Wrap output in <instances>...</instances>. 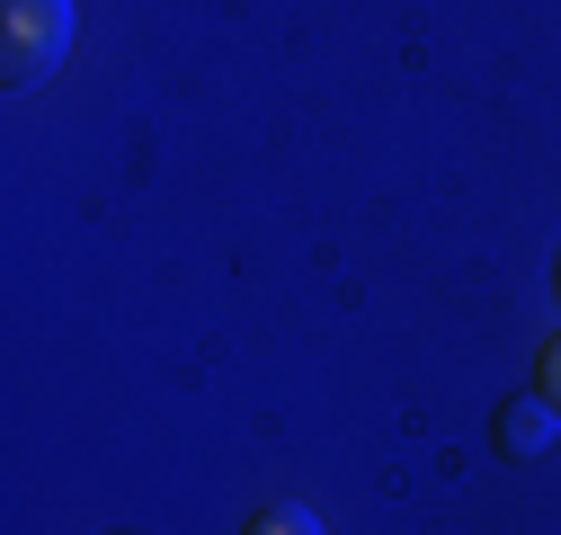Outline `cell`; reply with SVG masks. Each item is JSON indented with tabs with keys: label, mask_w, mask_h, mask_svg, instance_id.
Here are the masks:
<instances>
[{
	"label": "cell",
	"mask_w": 561,
	"mask_h": 535,
	"mask_svg": "<svg viewBox=\"0 0 561 535\" xmlns=\"http://www.w3.org/2000/svg\"><path fill=\"white\" fill-rule=\"evenodd\" d=\"M72 54V0H0V81L36 90Z\"/></svg>",
	"instance_id": "obj_1"
},
{
	"label": "cell",
	"mask_w": 561,
	"mask_h": 535,
	"mask_svg": "<svg viewBox=\"0 0 561 535\" xmlns=\"http://www.w3.org/2000/svg\"><path fill=\"white\" fill-rule=\"evenodd\" d=\"M490 437H500V455H508V464H535V455H552V437H561L552 392H543V384H535V392H517L508 411H500V429H490Z\"/></svg>",
	"instance_id": "obj_2"
},
{
	"label": "cell",
	"mask_w": 561,
	"mask_h": 535,
	"mask_svg": "<svg viewBox=\"0 0 561 535\" xmlns=\"http://www.w3.org/2000/svg\"><path fill=\"white\" fill-rule=\"evenodd\" d=\"M241 535H321V517H312L304 500H267V509H259Z\"/></svg>",
	"instance_id": "obj_3"
},
{
	"label": "cell",
	"mask_w": 561,
	"mask_h": 535,
	"mask_svg": "<svg viewBox=\"0 0 561 535\" xmlns=\"http://www.w3.org/2000/svg\"><path fill=\"white\" fill-rule=\"evenodd\" d=\"M543 392H552V411H561V340L543 349Z\"/></svg>",
	"instance_id": "obj_4"
}]
</instances>
